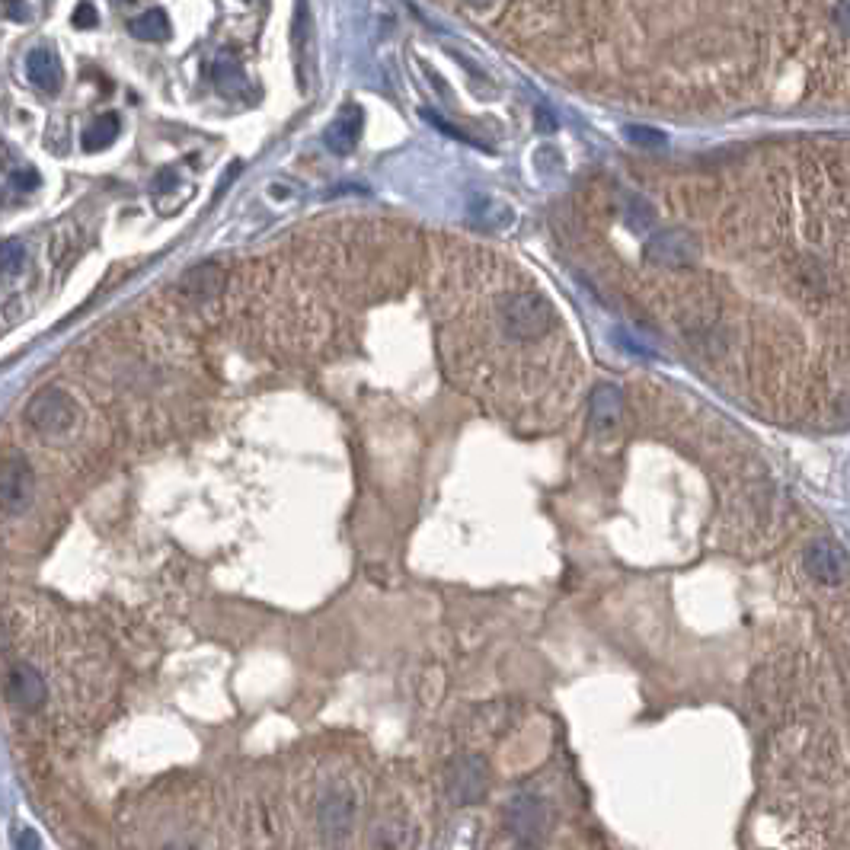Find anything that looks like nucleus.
<instances>
[{
  "instance_id": "1",
  "label": "nucleus",
  "mask_w": 850,
  "mask_h": 850,
  "mask_svg": "<svg viewBox=\"0 0 850 850\" xmlns=\"http://www.w3.org/2000/svg\"><path fill=\"white\" fill-rule=\"evenodd\" d=\"M68 617L42 601H7L4 627V691L7 710L26 723L74 726L109 688L100 652L87 649Z\"/></svg>"
},
{
  "instance_id": "2",
  "label": "nucleus",
  "mask_w": 850,
  "mask_h": 850,
  "mask_svg": "<svg viewBox=\"0 0 850 850\" xmlns=\"http://www.w3.org/2000/svg\"><path fill=\"white\" fill-rule=\"evenodd\" d=\"M218 828L208 796L176 790L144 803L132 825V850H221Z\"/></svg>"
},
{
  "instance_id": "3",
  "label": "nucleus",
  "mask_w": 850,
  "mask_h": 850,
  "mask_svg": "<svg viewBox=\"0 0 850 850\" xmlns=\"http://www.w3.org/2000/svg\"><path fill=\"white\" fill-rule=\"evenodd\" d=\"M499 326L512 342H541L557 326V314L544 294L515 291L499 304Z\"/></svg>"
},
{
  "instance_id": "4",
  "label": "nucleus",
  "mask_w": 850,
  "mask_h": 850,
  "mask_svg": "<svg viewBox=\"0 0 850 850\" xmlns=\"http://www.w3.org/2000/svg\"><path fill=\"white\" fill-rule=\"evenodd\" d=\"M74 422H77L74 397L61 387L39 390V394L32 397L29 406H26V425L29 429H36L39 435H48V438H58L64 432H71Z\"/></svg>"
},
{
  "instance_id": "5",
  "label": "nucleus",
  "mask_w": 850,
  "mask_h": 850,
  "mask_svg": "<svg viewBox=\"0 0 850 850\" xmlns=\"http://www.w3.org/2000/svg\"><path fill=\"white\" fill-rule=\"evenodd\" d=\"M697 253H700V243L691 231H684V227H668V231L652 234L646 243V259L652 266H662V269L691 266Z\"/></svg>"
},
{
  "instance_id": "6",
  "label": "nucleus",
  "mask_w": 850,
  "mask_h": 850,
  "mask_svg": "<svg viewBox=\"0 0 850 850\" xmlns=\"http://www.w3.org/2000/svg\"><path fill=\"white\" fill-rule=\"evenodd\" d=\"M806 569L825 585H838L850 572V557L835 541H812L806 550Z\"/></svg>"
},
{
  "instance_id": "7",
  "label": "nucleus",
  "mask_w": 850,
  "mask_h": 850,
  "mask_svg": "<svg viewBox=\"0 0 850 850\" xmlns=\"http://www.w3.org/2000/svg\"><path fill=\"white\" fill-rule=\"evenodd\" d=\"M362 122H365V112L358 109L355 103L342 106V109L336 112V119L330 122V128H326V135H323L326 147H330V151L339 154V157L352 154L355 144H358V138H362Z\"/></svg>"
},
{
  "instance_id": "8",
  "label": "nucleus",
  "mask_w": 850,
  "mask_h": 850,
  "mask_svg": "<svg viewBox=\"0 0 850 850\" xmlns=\"http://www.w3.org/2000/svg\"><path fill=\"white\" fill-rule=\"evenodd\" d=\"M26 74L42 93H58L61 80H64V68H61V58H58L55 48L52 45L32 48V52L26 55Z\"/></svg>"
},
{
  "instance_id": "9",
  "label": "nucleus",
  "mask_w": 850,
  "mask_h": 850,
  "mask_svg": "<svg viewBox=\"0 0 850 850\" xmlns=\"http://www.w3.org/2000/svg\"><path fill=\"white\" fill-rule=\"evenodd\" d=\"M221 285H224V269L215 266V263H202V266H195L183 275L179 294H183V298H192V301H208L221 291Z\"/></svg>"
},
{
  "instance_id": "10",
  "label": "nucleus",
  "mask_w": 850,
  "mask_h": 850,
  "mask_svg": "<svg viewBox=\"0 0 850 850\" xmlns=\"http://www.w3.org/2000/svg\"><path fill=\"white\" fill-rule=\"evenodd\" d=\"M620 406H624V400H620V390L611 387V384H601L595 394H592V425L595 432H611L617 419H620Z\"/></svg>"
},
{
  "instance_id": "11",
  "label": "nucleus",
  "mask_w": 850,
  "mask_h": 850,
  "mask_svg": "<svg viewBox=\"0 0 850 850\" xmlns=\"http://www.w3.org/2000/svg\"><path fill=\"white\" fill-rule=\"evenodd\" d=\"M122 132V119L116 116V112H106V116L93 119L84 135H80V144H84V151H103V147H109L112 141L119 138Z\"/></svg>"
},
{
  "instance_id": "12",
  "label": "nucleus",
  "mask_w": 850,
  "mask_h": 850,
  "mask_svg": "<svg viewBox=\"0 0 850 850\" xmlns=\"http://www.w3.org/2000/svg\"><path fill=\"white\" fill-rule=\"evenodd\" d=\"M128 32L141 42H167L170 39V16L163 10H144L128 23Z\"/></svg>"
},
{
  "instance_id": "13",
  "label": "nucleus",
  "mask_w": 850,
  "mask_h": 850,
  "mask_svg": "<svg viewBox=\"0 0 850 850\" xmlns=\"http://www.w3.org/2000/svg\"><path fill=\"white\" fill-rule=\"evenodd\" d=\"M470 218L483 227H509L515 221V211L496 199H470Z\"/></svg>"
},
{
  "instance_id": "14",
  "label": "nucleus",
  "mask_w": 850,
  "mask_h": 850,
  "mask_svg": "<svg viewBox=\"0 0 850 850\" xmlns=\"http://www.w3.org/2000/svg\"><path fill=\"white\" fill-rule=\"evenodd\" d=\"M215 87L224 96H240L247 93V77H243V68L234 58H218L215 61Z\"/></svg>"
},
{
  "instance_id": "15",
  "label": "nucleus",
  "mask_w": 850,
  "mask_h": 850,
  "mask_svg": "<svg viewBox=\"0 0 850 850\" xmlns=\"http://www.w3.org/2000/svg\"><path fill=\"white\" fill-rule=\"evenodd\" d=\"M29 266V250L23 240H7L4 243V253H0V269H4V279H20V275L26 272Z\"/></svg>"
},
{
  "instance_id": "16",
  "label": "nucleus",
  "mask_w": 850,
  "mask_h": 850,
  "mask_svg": "<svg viewBox=\"0 0 850 850\" xmlns=\"http://www.w3.org/2000/svg\"><path fill=\"white\" fill-rule=\"evenodd\" d=\"M624 135H627L630 144L643 147V151H662L665 141H668L662 132H656V128H646V125H627Z\"/></svg>"
},
{
  "instance_id": "17",
  "label": "nucleus",
  "mask_w": 850,
  "mask_h": 850,
  "mask_svg": "<svg viewBox=\"0 0 850 850\" xmlns=\"http://www.w3.org/2000/svg\"><path fill=\"white\" fill-rule=\"evenodd\" d=\"M627 221L636 227V231H643V227H649V224H652V208H649L646 202H640V199H633Z\"/></svg>"
},
{
  "instance_id": "18",
  "label": "nucleus",
  "mask_w": 850,
  "mask_h": 850,
  "mask_svg": "<svg viewBox=\"0 0 850 850\" xmlns=\"http://www.w3.org/2000/svg\"><path fill=\"white\" fill-rule=\"evenodd\" d=\"M10 183H13V189H20V192H32L39 186V173L36 170H16L10 176Z\"/></svg>"
},
{
  "instance_id": "19",
  "label": "nucleus",
  "mask_w": 850,
  "mask_h": 850,
  "mask_svg": "<svg viewBox=\"0 0 850 850\" xmlns=\"http://www.w3.org/2000/svg\"><path fill=\"white\" fill-rule=\"evenodd\" d=\"M74 23H77L80 29H87V26H93V23H100V16H96V10H93L90 4H80V7L74 10Z\"/></svg>"
},
{
  "instance_id": "20",
  "label": "nucleus",
  "mask_w": 850,
  "mask_h": 850,
  "mask_svg": "<svg viewBox=\"0 0 850 850\" xmlns=\"http://www.w3.org/2000/svg\"><path fill=\"white\" fill-rule=\"evenodd\" d=\"M835 23H838V29L844 32V36H850V0H838V7H835Z\"/></svg>"
},
{
  "instance_id": "21",
  "label": "nucleus",
  "mask_w": 850,
  "mask_h": 850,
  "mask_svg": "<svg viewBox=\"0 0 850 850\" xmlns=\"http://www.w3.org/2000/svg\"><path fill=\"white\" fill-rule=\"evenodd\" d=\"M4 13L10 16V20H20V23L29 16V10H26L23 0H4Z\"/></svg>"
},
{
  "instance_id": "22",
  "label": "nucleus",
  "mask_w": 850,
  "mask_h": 850,
  "mask_svg": "<svg viewBox=\"0 0 850 850\" xmlns=\"http://www.w3.org/2000/svg\"><path fill=\"white\" fill-rule=\"evenodd\" d=\"M537 128H541V132H553V128H557V119H553L547 109H537Z\"/></svg>"
},
{
  "instance_id": "23",
  "label": "nucleus",
  "mask_w": 850,
  "mask_h": 850,
  "mask_svg": "<svg viewBox=\"0 0 850 850\" xmlns=\"http://www.w3.org/2000/svg\"><path fill=\"white\" fill-rule=\"evenodd\" d=\"M173 183H176V176H173L170 170H167V173H160V179H157V183H154V192H163V189H170Z\"/></svg>"
},
{
  "instance_id": "24",
  "label": "nucleus",
  "mask_w": 850,
  "mask_h": 850,
  "mask_svg": "<svg viewBox=\"0 0 850 850\" xmlns=\"http://www.w3.org/2000/svg\"><path fill=\"white\" fill-rule=\"evenodd\" d=\"M467 4H470V7H489L493 0H467Z\"/></svg>"
}]
</instances>
